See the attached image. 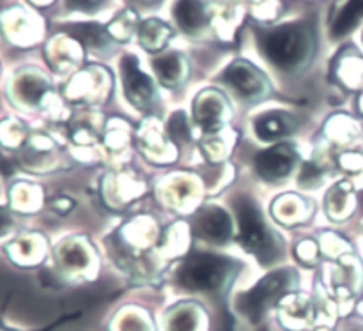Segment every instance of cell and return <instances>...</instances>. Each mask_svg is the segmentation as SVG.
<instances>
[{"instance_id":"cell-25","label":"cell","mask_w":363,"mask_h":331,"mask_svg":"<svg viewBox=\"0 0 363 331\" xmlns=\"http://www.w3.org/2000/svg\"><path fill=\"white\" fill-rule=\"evenodd\" d=\"M69 9L85 11V13H92V11L99 9L105 4V0H66Z\"/></svg>"},{"instance_id":"cell-27","label":"cell","mask_w":363,"mask_h":331,"mask_svg":"<svg viewBox=\"0 0 363 331\" xmlns=\"http://www.w3.org/2000/svg\"><path fill=\"white\" fill-rule=\"evenodd\" d=\"M347 331H363V328H362V326H354V328H351V330H347Z\"/></svg>"},{"instance_id":"cell-17","label":"cell","mask_w":363,"mask_h":331,"mask_svg":"<svg viewBox=\"0 0 363 331\" xmlns=\"http://www.w3.org/2000/svg\"><path fill=\"white\" fill-rule=\"evenodd\" d=\"M110 331H156V328L147 312L137 307H128L116 315Z\"/></svg>"},{"instance_id":"cell-4","label":"cell","mask_w":363,"mask_h":331,"mask_svg":"<svg viewBox=\"0 0 363 331\" xmlns=\"http://www.w3.org/2000/svg\"><path fill=\"white\" fill-rule=\"evenodd\" d=\"M236 215L240 220V241L245 250L254 254L262 264L275 261L279 255V241L262 220L255 202L241 195L236 198Z\"/></svg>"},{"instance_id":"cell-19","label":"cell","mask_w":363,"mask_h":331,"mask_svg":"<svg viewBox=\"0 0 363 331\" xmlns=\"http://www.w3.org/2000/svg\"><path fill=\"white\" fill-rule=\"evenodd\" d=\"M66 30L87 48L99 50L108 45V34H106L105 28L96 23L69 25V27H66Z\"/></svg>"},{"instance_id":"cell-16","label":"cell","mask_w":363,"mask_h":331,"mask_svg":"<svg viewBox=\"0 0 363 331\" xmlns=\"http://www.w3.org/2000/svg\"><path fill=\"white\" fill-rule=\"evenodd\" d=\"M170 38H172V28L156 18L144 21L138 28V41L147 52H160Z\"/></svg>"},{"instance_id":"cell-7","label":"cell","mask_w":363,"mask_h":331,"mask_svg":"<svg viewBox=\"0 0 363 331\" xmlns=\"http://www.w3.org/2000/svg\"><path fill=\"white\" fill-rule=\"evenodd\" d=\"M296 162L298 155L293 145L280 144L268 151H262L255 158V169L266 181H280L293 172Z\"/></svg>"},{"instance_id":"cell-8","label":"cell","mask_w":363,"mask_h":331,"mask_svg":"<svg viewBox=\"0 0 363 331\" xmlns=\"http://www.w3.org/2000/svg\"><path fill=\"white\" fill-rule=\"evenodd\" d=\"M195 232L201 240L209 243H227L233 236V223L229 215L216 206H206L195 216Z\"/></svg>"},{"instance_id":"cell-14","label":"cell","mask_w":363,"mask_h":331,"mask_svg":"<svg viewBox=\"0 0 363 331\" xmlns=\"http://www.w3.org/2000/svg\"><path fill=\"white\" fill-rule=\"evenodd\" d=\"M174 16L186 34H195L208 23V14L202 0H179L174 7Z\"/></svg>"},{"instance_id":"cell-29","label":"cell","mask_w":363,"mask_h":331,"mask_svg":"<svg viewBox=\"0 0 363 331\" xmlns=\"http://www.w3.org/2000/svg\"><path fill=\"white\" fill-rule=\"evenodd\" d=\"M315 331H332V330H328V328H318Z\"/></svg>"},{"instance_id":"cell-23","label":"cell","mask_w":363,"mask_h":331,"mask_svg":"<svg viewBox=\"0 0 363 331\" xmlns=\"http://www.w3.org/2000/svg\"><path fill=\"white\" fill-rule=\"evenodd\" d=\"M35 193H38V190L28 186V184H16L11 191V204L20 211H32V209H35L34 206L38 204Z\"/></svg>"},{"instance_id":"cell-1","label":"cell","mask_w":363,"mask_h":331,"mask_svg":"<svg viewBox=\"0 0 363 331\" xmlns=\"http://www.w3.org/2000/svg\"><path fill=\"white\" fill-rule=\"evenodd\" d=\"M259 45L273 66L294 71L305 66L314 53L315 34L308 23H287L261 32Z\"/></svg>"},{"instance_id":"cell-24","label":"cell","mask_w":363,"mask_h":331,"mask_svg":"<svg viewBox=\"0 0 363 331\" xmlns=\"http://www.w3.org/2000/svg\"><path fill=\"white\" fill-rule=\"evenodd\" d=\"M167 131L170 137L177 142H188L190 140V126L186 123V116L183 112H176L170 117L169 124H167Z\"/></svg>"},{"instance_id":"cell-9","label":"cell","mask_w":363,"mask_h":331,"mask_svg":"<svg viewBox=\"0 0 363 331\" xmlns=\"http://www.w3.org/2000/svg\"><path fill=\"white\" fill-rule=\"evenodd\" d=\"M277 307L280 325L289 331H301L314 321V307L311 298L305 294H286Z\"/></svg>"},{"instance_id":"cell-31","label":"cell","mask_w":363,"mask_h":331,"mask_svg":"<svg viewBox=\"0 0 363 331\" xmlns=\"http://www.w3.org/2000/svg\"><path fill=\"white\" fill-rule=\"evenodd\" d=\"M264 331H266V330H264Z\"/></svg>"},{"instance_id":"cell-6","label":"cell","mask_w":363,"mask_h":331,"mask_svg":"<svg viewBox=\"0 0 363 331\" xmlns=\"http://www.w3.org/2000/svg\"><path fill=\"white\" fill-rule=\"evenodd\" d=\"M223 82L236 92L238 98L248 99V101L262 98L268 91L264 74L247 60H236L230 64L223 73Z\"/></svg>"},{"instance_id":"cell-10","label":"cell","mask_w":363,"mask_h":331,"mask_svg":"<svg viewBox=\"0 0 363 331\" xmlns=\"http://www.w3.org/2000/svg\"><path fill=\"white\" fill-rule=\"evenodd\" d=\"M206 314L199 305L179 303L165 315L167 331H204Z\"/></svg>"},{"instance_id":"cell-18","label":"cell","mask_w":363,"mask_h":331,"mask_svg":"<svg viewBox=\"0 0 363 331\" xmlns=\"http://www.w3.org/2000/svg\"><path fill=\"white\" fill-rule=\"evenodd\" d=\"M57 262L67 273H78L89 266V255L77 241H64L57 248Z\"/></svg>"},{"instance_id":"cell-15","label":"cell","mask_w":363,"mask_h":331,"mask_svg":"<svg viewBox=\"0 0 363 331\" xmlns=\"http://www.w3.org/2000/svg\"><path fill=\"white\" fill-rule=\"evenodd\" d=\"M152 69L165 87H176L186 77L184 57L177 52L165 53V55L152 60Z\"/></svg>"},{"instance_id":"cell-20","label":"cell","mask_w":363,"mask_h":331,"mask_svg":"<svg viewBox=\"0 0 363 331\" xmlns=\"http://www.w3.org/2000/svg\"><path fill=\"white\" fill-rule=\"evenodd\" d=\"M363 20V0H350L344 6L337 16L335 23H333V35L335 38H342V35L350 34L354 27Z\"/></svg>"},{"instance_id":"cell-30","label":"cell","mask_w":363,"mask_h":331,"mask_svg":"<svg viewBox=\"0 0 363 331\" xmlns=\"http://www.w3.org/2000/svg\"><path fill=\"white\" fill-rule=\"evenodd\" d=\"M0 331H9V330H4V328H0Z\"/></svg>"},{"instance_id":"cell-28","label":"cell","mask_w":363,"mask_h":331,"mask_svg":"<svg viewBox=\"0 0 363 331\" xmlns=\"http://www.w3.org/2000/svg\"><path fill=\"white\" fill-rule=\"evenodd\" d=\"M358 310H360V314L363 315V300H362V303H360V307H358Z\"/></svg>"},{"instance_id":"cell-12","label":"cell","mask_w":363,"mask_h":331,"mask_svg":"<svg viewBox=\"0 0 363 331\" xmlns=\"http://www.w3.org/2000/svg\"><path fill=\"white\" fill-rule=\"evenodd\" d=\"M255 133L261 140H277L291 135L296 128L293 117L287 112H268L255 119Z\"/></svg>"},{"instance_id":"cell-3","label":"cell","mask_w":363,"mask_h":331,"mask_svg":"<svg viewBox=\"0 0 363 331\" xmlns=\"http://www.w3.org/2000/svg\"><path fill=\"white\" fill-rule=\"evenodd\" d=\"M298 286V273L294 269H277L266 275L250 291L238 296V310L250 322H259L272 307H277L286 294Z\"/></svg>"},{"instance_id":"cell-11","label":"cell","mask_w":363,"mask_h":331,"mask_svg":"<svg viewBox=\"0 0 363 331\" xmlns=\"http://www.w3.org/2000/svg\"><path fill=\"white\" fill-rule=\"evenodd\" d=\"M223 108L225 103L216 92H204L199 99H195V120L204 128V131L213 133L222 126Z\"/></svg>"},{"instance_id":"cell-5","label":"cell","mask_w":363,"mask_h":331,"mask_svg":"<svg viewBox=\"0 0 363 331\" xmlns=\"http://www.w3.org/2000/svg\"><path fill=\"white\" fill-rule=\"evenodd\" d=\"M121 73H123L124 94L128 101L138 110H147L156 101V89L151 78L142 73L138 60L135 55H126L121 60Z\"/></svg>"},{"instance_id":"cell-2","label":"cell","mask_w":363,"mask_h":331,"mask_svg":"<svg viewBox=\"0 0 363 331\" xmlns=\"http://www.w3.org/2000/svg\"><path fill=\"white\" fill-rule=\"evenodd\" d=\"M238 273V264L227 257L194 254L181 264L177 284L190 293H225Z\"/></svg>"},{"instance_id":"cell-13","label":"cell","mask_w":363,"mask_h":331,"mask_svg":"<svg viewBox=\"0 0 363 331\" xmlns=\"http://www.w3.org/2000/svg\"><path fill=\"white\" fill-rule=\"evenodd\" d=\"M46 92H48V84H46L45 78L35 73H21L14 80V98L25 106H38Z\"/></svg>"},{"instance_id":"cell-22","label":"cell","mask_w":363,"mask_h":331,"mask_svg":"<svg viewBox=\"0 0 363 331\" xmlns=\"http://www.w3.org/2000/svg\"><path fill=\"white\" fill-rule=\"evenodd\" d=\"M350 201H351V184L350 183H339L330 190L328 197H326V208H328V215L332 218H342L350 213Z\"/></svg>"},{"instance_id":"cell-26","label":"cell","mask_w":363,"mask_h":331,"mask_svg":"<svg viewBox=\"0 0 363 331\" xmlns=\"http://www.w3.org/2000/svg\"><path fill=\"white\" fill-rule=\"evenodd\" d=\"M13 227V216L6 208H0V236L7 234Z\"/></svg>"},{"instance_id":"cell-21","label":"cell","mask_w":363,"mask_h":331,"mask_svg":"<svg viewBox=\"0 0 363 331\" xmlns=\"http://www.w3.org/2000/svg\"><path fill=\"white\" fill-rule=\"evenodd\" d=\"M7 254L14 262L21 266H34L39 259H43V250L35 245L32 237H20L7 247Z\"/></svg>"}]
</instances>
